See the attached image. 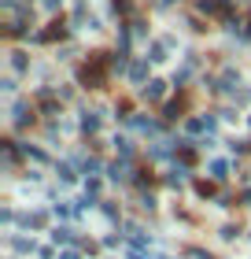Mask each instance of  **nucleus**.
Here are the masks:
<instances>
[{"instance_id":"f257e3e1","label":"nucleus","mask_w":251,"mask_h":259,"mask_svg":"<svg viewBox=\"0 0 251 259\" xmlns=\"http://www.w3.org/2000/svg\"><path fill=\"white\" fill-rule=\"evenodd\" d=\"M229 8L233 0H199V11H207V15H225Z\"/></svg>"},{"instance_id":"f03ea898","label":"nucleus","mask_w":251,"mask_h":259,"mask_svg":"<svg viewBox=\"0 0 251 259\" xmlns=\"http://www.w3.org/2000/svg\"><path fill=\"white\" fill-rule=\"evenodd\" d=\"M144 93H148V100H159V97H163V81H148Z\"/></svg>"},{"instance_id":"7ed1b4c3","label":"nucleus","mask_w":251,"mask_h":259,"mask_svg":"<svg viewBox=\"0 0 251 259\" xmlns=\"http://www.w3.org/2000/svg\"><path fill=\"white\" fill-rule=\"evenodd\" d=\"M144 74H148V67H144V63H133V70H129V78H133V81H144Z\"/></svg>"},{"instance_id":"20e7f679","label":"nucleus","mask_w":251,"mask_h":259,"mask_svg":"<svg viewBox=\"0 0 251 259\" xmlns=\"http://www.w3.org/2000/svg\"><path fill=\"white\" fill-rule=\"evenodd\" d=\"M52 237H56V244H67V241H74V233H70V230H56Z\"/></svg>"},{"instance_id":"39448f33","label":"nucleus","mask_w":251,"mask_h":259,"mask_svg":"<svg viewBox=\"0 0 251 259\" xmlns=\"http://www.w3.org/2000/svg\"><path fill=\"white\" fill-rule=\"evenodd\" d=\"M81 126H85V130H89V134H92V130H96V126H100V119H96V115H85V119H81Z\"/></svg>"},{"instance_id":"423d86ee","label":"nucleus","mask_w":251,"mask_h":259,"mask_svg":"<svg viewBox=\"0 0 251 259\" xmlns=\"http://www.w3.org/2000/svg\"><path fill=\"white\" fill-rule=\"evenodd\" d=\"M211 170H214V178H225V170H229V167H225V163L218 159V163H211Z\"/></svg>"},{"instance_id":"0eeeda50","label":"nucleus","mask_w":251,"mask_h":259,"mask_svg":"<svg viewBox=\"0 0 251 259\" xmlns=\"http://www.w3.org/2000/svg\"><path fill=\"white\" fill-rule=\"evenodd\" d=\"M15 248H19V252H30V248H33V241H26V237H15Z\"/></svg>"},{"instance_id":"6e6552de","label":"nucleus","mask_w":251,"mask_h":259,"mask_svg":"<svg viewBox=\"0 0 251 259\" xmlns=\"http://www.w3.org/2000/svg\"><path fill=\"white\" fill-rule=\"evenodd\" d=\"M59 259H78V252H63V255H59Z\"/></svg>"},{"instance_id":"1a4fd4ad","label":"nucleus","mask_w":251,"mask_h":259,"mask_svg":"<svg viewBox=\"0 0 251 259\" xmlns=\"http://www.w3.org/2000/svg\"><path fill=\"white\" fill-rule=\"evenodd\" d=\"M163 4H174V0H163Z\"/></svg>"}]
</instances>
